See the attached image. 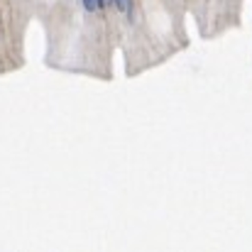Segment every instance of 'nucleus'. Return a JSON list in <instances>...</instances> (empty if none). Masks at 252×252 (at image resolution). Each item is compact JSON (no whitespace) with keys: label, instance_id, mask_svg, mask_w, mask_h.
Listing matches in <instances>:
<instances>
[{"label":"nucleus","instance_id":"nucleus-1","mask_svg":"<svg viewBox=\"0 0 252 252\" xmlns=\"http://www.w3.org/2000/svg\"><path fill=\"white\" fill-rule=\"evenodd\" d=\"M84 5H86V10H88V12H95V10L100 7V2H98V0H84Z\"/></svg>","mask_w":252,"mask_h":252}]
</instances>
